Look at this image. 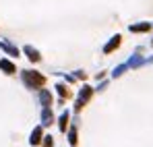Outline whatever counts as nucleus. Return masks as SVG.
Masks as SVG:
<instances>
[{"label": "nucleus", "instance_id": "nucleus-1", "mask_svg": "<svg viewBox=\"0 0 153 147\" xmlns=\"http://www.w3.org/2000/svg\"><path fill=\"white\" fill-rule=\"evenodd\" d=\"M118 44H120V37H118V35H116V37H114V42H112V44H110V46H108V48H105V52H112V50L116 48V46H118Z\"/></svg>", "mask_w": 153, "mask_h": 147}, {"label": "nucleus", "instance_id": "nucleus-2", "mask_svg": "<svg viewBox=\"0 0 153 147\" xmlns=\"http://www.w3.org/2000/svg\"><path fill=\"white\" fill-rule=\"evenodd\" d=\"M132 31H147L149 29V25H134V27H130Z\"/></svg>", "mask_w": 153, "mask_h": 147}]
</instances>
